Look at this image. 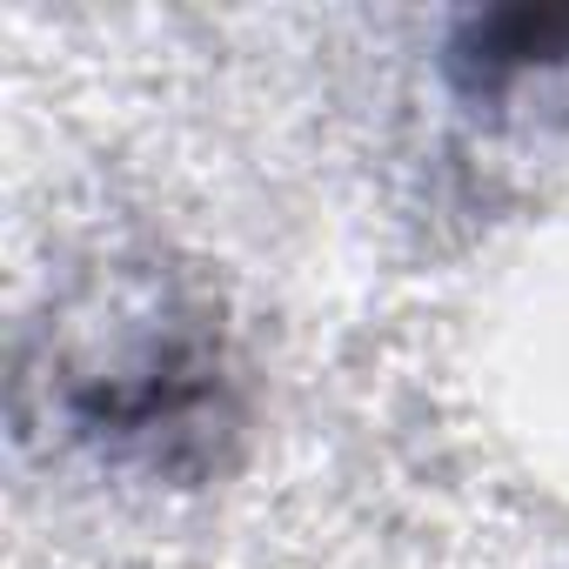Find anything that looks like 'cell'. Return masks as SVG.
Listing matches in <instances>:
<instances>
[{"label":"cell","mask_w":569,"mask_h":569,"mask_svg":"<svg viewBox=\"0 0 569 569\" xmlns=\"http://www.w3.org/2000/svg\"><path fill=\"white\" fill-rule=\"evenodd\" d=\"M456 61L482 81L516 74V68H549L569 61V8H502L482 14L456 34Z\"/></svg>","instance_id":"1"}]
</instances>
